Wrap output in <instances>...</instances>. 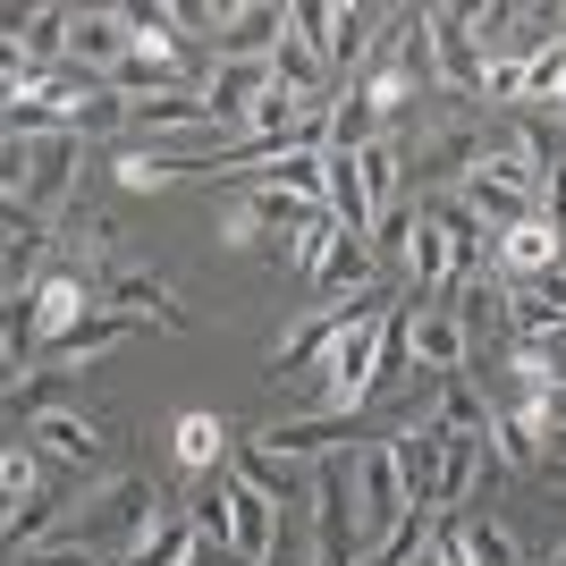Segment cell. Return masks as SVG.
Segmentation results:
<instances>
[{
    "mask_svg": "<svg viewBox=\"0 0 566 566\" xmlns=\"http://www.w3.org/2000/svg\"><path fill=\"white\" fill-rule=\"evenodd\" d=\"M380 322H389V296H364L355 305V322L331 338V347L313 355L322 364V380H313V406L322 415H355V406H373V364H380Z\"/></svg>",
    "mask_w": 566,
    "mask_h": 566,
    "instance_id": "1",
    "label": "cell"
},
{
    "mask_svg": "<svg viewBox=\"0 0 566 566\" xmlns=\"http://www.w3.org/2000/svg\"><path fill=\"white\" fill-rule=\"evenodd\" d=\"M153 524H161V491H153L144 473H111V482L85 499V516H69L60 533H76L85 549H102V558L118 566L127 549L144 542V533H153Z\"/></svg>",
    "mask_w": 566,
    "mask_h": 566,
    "instance_id": "2",
    "label": "cell"
},
{
    "mask_svg": "<svg viewBox=\"0 0 566 566\" xmlns=\"http://www.w3.org/2000/svg\"><path fill=\"white\" fill-rule=\"evenodd\" d=\"M406 516H415V499H406V482H398V465H389V449H380V440H364V449H355V542L380 549ZM364 549H355V558H364Z\"/></svg>",
    "mask_w": 566,
    "mask_h": 566,
    "instance_id": "3",
    "label": "cell"
},
{
    "mask_svg": "<svg viewBox=\"0 0 566 566\" xmlns=\"http://www.w3.org/2000/svg\"><path fill=\"white\" fill-rule=\"evenodd\" d=\"M94 305H102V296H94V280H85V271H69V262L34 271V280H25V331H34V355H51Z\"/></svg>",
    "mask_w": 566,
    "mask_h": 566,
    "instance_id": "4",
    "label": "cell"
},
{
    "mask_svg": "<svg viewBox=\"0 0 566 566\" xmlns=\"http://www.w3.org/2000/svg\"><path fill=\"white\" fill-rule=\"evenodd\" d=\"M313 558H338V566H355V449L347 457H322L313 465Z\"/></svg>",
    "mask_w": 566,
    "mask_h": 566,
    "instance_id": "5",
    "label": "cell"
},
{
    "mask_svg": "<svg viewBox=\"0 0 566 566\" xmlns=\"http://www.w3.org/2000/svg\"><path fill=\"white\" fill-rule=\"evenodd\" d=\"M25 440L43 465H69V473H102L111 465V423L85 415V406H51V415H25Z\"/></svg>",
    "mask_w": 566,
    "mask_h": 566,
    "instance_id": "6",
    "label": "cell"
},
{
    "mask_svg": "<svg viewBox=\"0 0 566 566\" xmlns=\"http://www.w3.org/2000/svg\"><path fill=\"white\" fill-rule=\"evenodd\" d=\"M313 220H322V212L296 203L287 187H245V195H237V212L220 220V237H229V245H262V237H305Z\"/></svg>",
    "mask_w": 566,
    "mask_h": 566,
    "instance_id": "7",
    "label": "cell"
},
{
    "mask_svg": "<svg viewBox=\"0 0 566 566\" xmlns=\"http://www.w3.org/2000/svg\"><path fill=\"white\" fill-rule=\"evenodd\" d=\"M406 355H415V373H465L473 364V338H465V322H457L449 305H423V313H406Z\"/></svg>",
    "mask_w": 566,
    "mask_h": 566,
    "instance_id": "8",
    "label": "cell"
},
{
    "mask_svg": "<svg viewBox=\"0 0 566 566\" xmlns=\"http://www.w3.org/2000/svg\"><path fill=\"white\" fill-rule=\"evenodd\" d=\"M254 449H271L280 465H305V457H347L355 449V415H313V423H271V431H245Z\"/></svg>",
    "mask_w": 566,
    "mask_h": 566,
    "instance_id": "9",
    "label": "cell"
},
{
    "mask_svg": "<svg viewBox=\"0 0 566 566\" xmlns=\"http://www.w3.org/2000/svg\"><path fill=\"white\" fill-rule=\"evenodd\" d=\"M127 127H136V136H153V153H161V136H229V127H220L212 118V102L195 94H153V102H127Z\"/></svg>",
    "mask_w": 566,
    "mask_h": 566,
    "instance_id": "10",
    "label": "cell"
},
{
    "mask_svg": "<svg viewBox=\"0 0 566 566\" xmlns=\"http://www.w3.org/2000/svg\"><path fill=\"white\" fill-rule=\"evenodd\" d=\"M127 51H136V34H127V9H76V25H69V69L111 76Z\"/></svg>",
    "mask_w": 566,
    "mask_h": 566,
    "instance_id": "11",
    "label": "cell"
},
{
    "mask_svg": "<svg viewBox=\"0 0 566 566\" xmlns=\"http://www.w3.org/2000/svg\"><path fill=\"white\" fill-rule=\"evenodd\" d=\"M102 313H127V322H161V331H187V313H178V296H169V280H153V271H111L102 280Z\"/></svg>",
    "mask_w": 566,
    "mask_h": 566,
    "instance_id": "12",
    "label": "cell"
},
{
    "mask_svg": "<svg viewBox=\"0 0 566 566\" xmlns=\"http://www.w3.org/2000/svg\"><path fill=\"white\" fill-rule=\"evenodd\" d=\"M380 449H389V465H398L406 499H415V507H431V491H440V449H449V431L423 415V423H406L398 440H380Z\"/></svg>",
    "mask_w": 566,
    "mask_h": 566,
    "instance_id": "13",
    "label": "cell"
},
{
    "mask_svg": "<svg viewBox=\"0 0 566 566\" xmlns=\"http://www.w3.org/2000/svg\"><path fill=\"white\" fill-rule=\"evenodd\" d=\"M280 43H287V9H280V0L220 9V60H271Z\"/></svg>",
    "mask_w": 566,
    "mask_h": 566,
    "instance_id": "14",
    "label": "cell"
},
{
    "mask_svg": "<svg viewBox=\"0 0 566 566\" xmlns=\"http://www.w3.org/2000/svg\"><path fill=\"white\" fill-rule=\"evenodd\" d=\"M271 542H280V507L229 473V558L237 566H262V558H271Z\"/></svg>",
    "mask_w": 566,
    "mask_h": 566,
    "instance_id": "15",
    "label": "cell"
},
{
    "mask_svg": "<svg viewBox=\"0 0 566 566\" xmlns=\"http://www.w3.org/2000/svg\"><path fill=\"white\" fill-rule=\"evenodd\" d=\"M355 178H364V203H373V229L389 212H406V144L398 136H373L355 153Z\"/></svg>",
    "mask_w": 566,
    "mask_h": 566,
    "instance_id": "16",
    "label": "cell"
},
{
    "mask_svg": "<svg viewBox=\"0 0 566 566\" xmlns=\"http://www.w3.org/2000/svg\"><path fill=\"white\" fill-rule=\"evenodd\" d=\"M229 473L245 482V491H262L271 507H280V516H287V507H296V499L313 491V482H305V465H280V457H271V449H254V440H229Z\"/></svg>",
    "mask_w": 566,
    "mask_h": 566,
    "instance_id": "17",
    "label": "cell"
},
{
    "mask_svg": "<svg viewBox=\"0 0 566 566\" xmlns=\"http://www.w3.org/2000/svg\"><path fill=\"white\" fill-rule=\"evenodd\" d=\"M491 473H499L491 440H449V449H440V491H431V516H457V507H465Z\"/></svg>",
    "mask_w": 566,
    "mask_h": 566,
    "instance_id": "18",
    "label": "cell"
},
{
    "mask_svg": "<svg viewBox=\"0 0 566 566\" xmlns=\"http://www.w3.org/2000/svg\"><path fill=\"white\" fill-rule=\"evenodd\" d=\"M406 169H423V178H457V187H465L473 169H482V127H473V118H457V127L423 136L415 153H406Z\"/></svg>",
    "mask_w": 566,
    "mask_h": 566,
    "instance_id": "19",
    "label": "cell"
},
{
    "mask_svg": "<svg viewBox=\"0 0 566 566\" xmlns=\"http://www.w3.org/2000/svg\"><path fill=\"white\" fill-rule=\"evenodd\" d=\"M127 338H136V322H127V313H102V305H94L69 338H60V347L43 355V364H51V373H76V364H102V355L127 347Z\"/></svg>",
    "mask_w": 566,
    "mask_h": 566,
    "instance_id": "20",
    "label": "cell"
},
{
    "mask_svg": "<svg viewBox=\"0 0 566 566\" xmlns=\"http://www.w3.org/2000/svg\"><path fill=\"white\" fill-rule=\"evenodd\" d=\"M262 94H271V60H220V69H212V85H203V102H212V118H220V127H237V118L254 111Z\"/></svg>",
    "mask_w": 566,
    "mask_h": 566,
    "instance_id": "21",
    "label": "cell"
},
{
    "mask_svg": "<svg viewBox=\"0 0 566 566\" xmlns=\"http://www.w3.org/2000/svg\"><path fill=\"white\" fill-rule=\"evenodd\" d=\"M229 440H237V431L220 423V415H203V406L169 423V457H178L187 473H220V465H229Z\"/></svg>",
    "mask_w": 566,
    "mask_h": 566,
    "instance_id": "22",
    "label": "cell"
},
{
    "mask_svg": "<svg viewBox=\"0 0 566 566\" xmlns=\"http://www.w3.org/2000/svg\"><path fill=\"white\" fill-rule=\"evenodd\" d=\"M491 254L507 262L516 280H542V271H558V254H566V245H558V229H549V220L533 212V220H516L507 237H491Z\"/></svg>",
    "mask_w": 566,
    "mask_h": 566,
    "instance_id": "23",
    "label": "cell"
},
{
    "mask_svg": "<svg viewBox=\"0 0 566 566\" xmlns=\"http://www.w3.org/2000/svg\"><path fill=\"white\" fill-rule=\"evenodd\" d=\"M102 85H111V94H127V102H153V94H187V69H178L169 51H127Z\"/></svg>",
    "mask_w": 566,
    "mask_h": 566,
    "instance_id": "24",
    "label": "cell"
},
{
    "mask_svg": "<svg viewBox=\"0 0 566 566\" xmlns=\"http://www.w3.org/2000/svg\"><path fill=\"white\" fill-rule=\"evenodd\" d=\"M313 287L322 296H373V237H331V254H322V271H313Z\"/></svg>",
    "mask_w": 566,
    "mask_h": 566,
    "instance_id": "25",
    "label": "cell"
},
{
    "mask_svg": "<svg viewBox=\"0 0 566 566\" xmlns=\"http://www.w3.org/2000/svg\"><path fill=\"white\" fill-rule=\"evenodd\" d=\"M187 169H203V161H187V153H153V144H136V153H118V161H111V187H118V195H161V187H178Z\"/></svg>",
    "mask_w": 566,
    "mask_h": 566,
    "instance_id": "26",
    "label": "cell"
},
{
    "mask_svg": "<svg viewBox=\"0 0 566 566\" xmlns=\"http://www.w3.org/2000/svg\"><path fill=\"white\" fill-rule=\"evenodd\" d=\"M380 18H389V9H331V43H322V69H364V51H373V34H380Z\"/></svg>",
    "mask_w": 566,
    "mask_h": 566,
    "instance_id": "27",
    "label": "cell"
},
{
    "mask_svg": "<svg viewBox=\"0 0 566 566\" xmlns=\"http://www.w3.org/2000/svg\"><path fill=\"white\" fill-rule=\"evenodd\" d=\"M431 423L449 431V440H491V406H482L473 373H449V380H440V415H431Z\"/></svg>",
    "mask_w": 566,
    "mask_h": 566,
    "instance_id": "28",
    "label": "cell"
},
{
    "mask_svg": "<svg viewBox=\"0 0 566 566\" xmlns=\"http://www.w3.org/2000/svg\"><path fill=\"white\" fill-rule=\"evenodd\" d=\"M355 305H364V296H355ZM355 305H322L313 322H296V331L280 338V355H271V364H280V373H287V364H313V355H322V347H331V338L355 322Z\"/></svg>",
    "mask_w": 566,
    "mask_h": 566,
    "instance_id": "29",
    "label": "cell"
},
{
    "mask_svg": "<svg viewBox=\"0 0 566 566\" xmlns=\"http://www.w3.org/2000/svg\"><path fill=\"white\" fill-rule=\"evenodd\" d=\"M187 549H195V524H187V507H161V524H153V533H144V542L127 549L118 566H187Z\"/></svg>",
    "mask_w": 566,
    "mask_h": 566,
    "instance_id": "30",
    "label": "cell"
},
{
    "mask_svg": "<svg viewBox=\"0 0 566 566\" xmlns=\"http://www.w3.org/2000/svg\"><path fill=\"white\" fill-rule=\"evenodd\" d=\"M507 136H516V153H524V161H533V178H549V169H566V127H558V118L524 111V118H507Z\"/></svg>",
    "mask_w": 566,
    "mask_h": 566,
    "instance_id": "31",
    "label": "cell"
},
{
    "mask_svg": "<svg viewBox=\"0 0 566 566\" xmlns=\"http://www.w3.org/2000/svg\"><path fill=\"white\" fill-rule=\"evenodd\" d=\"M406 380H415V355H406V313L389 305V322H380V364H373V398H398Z\"/></svg>",
    "mask_w": 566,
    "mask_h": 566,
    "instance_id": "32",
    "label": "cell"
},
{
    "mask_svg": "<svg viewBox=\"0 0 566 566\" xmlns=\"http://www.w3.org/2000/svg\"><path fill=\"white\" fill-rule=\"evenodd\" d=\"M127 34H136V51H169V60H178V43H187L169 0H136V9H127Z\"/></svg>",
    "mask_w": 566,
    "mask_h": 566,
    "instance_id": "33",
    "label": "cell"
},
{
    "mask_svg": "<svg viewBox=\"0 0 566 566\" xmlns=\"http://www.w3.org/2000/svg\"><path fill=\"white\" fill-rule=\"evenodd\" d=\"M423 542H431V507H415V516H406L398 533H389V542H380V549H364L355 566H423Z\"/></svg>",
    "mask_w": 566,
    "mask_h": 566,
    "instance_id": "34",
    "label": "cell"
},
{
    "mask_svg": "<svg viewBox=\"0 0 566 566\" xmlns=\"http://www.w3.org/2000/svg\"><path fill=\"white\" fill-rule=\"evenodd\" d=\"M465 558L473 566H524V549H516V533L499 516H465Z\"/></svg>",
    "mask_w": 566,
    "mask_h": 566,
    "instance_id": "35",
    "label": "cell"
},
{
    "mask_svg": "<svg viewBox=\"0 0 566 566\" xmlns=\"http://www.w3.org/2000/svg\"><path fill=\"white\" fill-rule=\"evenodd\" d=\"M0 491L18 499H43V457H34V440H9V449H0Z\"/></svg>",
    "mask_w": 566,
    "mask_h": 566,
    "instance_id": "36",
    "label": "cell"
},
{
    "mask_svg": "<svg viewBox=\"0 0 566 566\" xmlns=\"http://www.w3.org/2000/svg\"><path fill=\"white\" fill-rule=\"evenodd\" d=\"M111 127H127V94H111V85H102V94H85V102H76L69 136L85 144V136H111Z\"/></svg>",
    "mask_w": 566,
    "mask_h": 566,
    "instance_id": "37",
    "label": "cell"
},
{
    "mask_svg": "<svg viewBox=\"0 0 566 566\" xmlns=\"http://www.w3.org/2000/svg\"><path fill=\"white\" fill-rule=\"evenodd\" d=\"M18 566H111V558H102V549H85L76 533H51V542H34Z\"/></svg>",
    "mask_w": 566,
    "mask_h": 566,
    "instance_id": "38",
    "label": "cell"
},
{
    "mask_svg": "<svg viewBox=\"0 0 566 566\" xmlns=\"http://www.w3.org/2000/svg\"><path fill=\"white\" fill-rule=\"evenodd\" d=\"M423 566H473V558H465V516H431Z\"/></svg>",
    "mask_w": 566,
    "mask_h": 566,
    "instance_id": "39",
    "label": "cell"
},
{
    "mask_svg": "<svg viewBox=\"0 0 566 566\" xmlns=\"http://www.w3.org/2000/svg\"><path fill=\"white\" fill-rule=\"evenodd\" d=\"M25 169H34V144L0 127V195H18V203H25Z\"/></svg>",
    "mask_w": 566,
    "mask_h": 566,
    "instance_id": "40",
    "label": "cell"
},
{
    "mask_svg": "<svg viewBox=\"0 0 566 566\" xmlns=\"http://www.w3.org/2000/svg\"><path fill=\"white\" fill-rule=\"evenodd\" d=\"M482 102H524V60H491L482 69Z\"/></svg>",
    "mask_w": 566,
    "mask_h": 566,
    "instance_id": "41",
    "label": "cell"
},
{
    "mask_svg": "<svg viewBox=\"0 0 566 566\" xmlns=\"http://www.w3.org/2000/svg\"><path fill=\"white\" fill-rule=\"evenodd\" d=\"M187 566H237V558H229V542H203V533H195V549H187Z\"/></svg>",
    "mask_w": 566,
    "mask_h": 566,
    "instance_id": "42",
    "label": "cell"
},
{
    "mask_svg": "<svg viewBox=\"0 0 566 566\" xmlns=\"http://www.w3.org/2000/svg\"><path fill=\"white\" fill-rule=\"evenodd\" d=\"M542 465H549V473H566V423H549V431H542Z\"/></svg>",
    "mask_w": 566,
    "mask_h": 566,
    "instance_id": "43",
    "label": "cell"
},
{
    "mask_svg": "<svg viewBox=\"0 0 566 566\" xmlns=\"http://www.w3.org/2000/svg\"><path fill=\"white\" fill-rule=\"evenodd\" d=\"M18 380H25V364L9 355V338H0V389H18Z\"/></svg>",
    "mask_w": 566,
    "mask_h": 566,
    "instance_id": "44",
    "label": "cell"
},
{
    "mask_svg": "<svg viewBox=\"0 0 566 566\" xmlns=\"http://www.w3.org/2000/svg\"><path fill=\"white\" fill-rule=\"evenodd\" d=\"M9 524H18V499L0 491V542H9Z\"/></svg>",
    "mask_w": 566,
    "mask_h": 566,
    "instance_id": "45",
    "label": "cell"
},
{
    "mask_svg": "<svg viewBox=\"0 0 566 566\" xmlns=\"http://www.w3.org/2000/svg\"><path fill=\"white\" fill-rule=\"evenodd\" d=\"M542 566H566V542H558V549H549V558H542Z\"/></svg>",
    "mask_w": 566,
    "mask_h": 566,
    "instance_id": "46",
    "label": "cell"
},
{
    "mask_svg": "<svg viewBox=\"0 0 566 566\" xmlns=\"http://www.w3.org/2000/svg\"><path fill=\"white\" fill-rule=\"evenodd\" d=\"M305 566H338V558H313V549H305Z\"/></svg>",
    "mask_w": 566,
    "mask_h": 566,
    "instance_id": "47",
    "label": "cell"
},
{
    "mask_svg": "<svg viewBox=\"0 0 566 566\" xmlns=\"http://www.w3.org/2000/svg\"><path fill=\"white\" fill-rule=\"evenodd\" d=\"M524 566H542V558H524Z\"/></svg>",
    "mask_w": 566,
    "mask_h": 566,
    "instance_id": "48",
    "label": "cell"
},
{
    "mask_svg": "<svg viewBox=\"0 0 566 566\" xmlns=\"http://www.w3.org/2000/svg\"><path fill=\"white\" fill-rule=\"evenodd\" d=\"M558 482H566V473H558Z\"/></svg>",
    "mask_w": 566,
    "mask_h": 566,
    "instance_id": "49",
    "label": "cell"
},
{
    "mask_svg": "<svg viewBox=\"0 0 566 566\" xmlns=\"http://www.w3.org/2000/svg\"><path fill=\"white\" fill-rule=\"evenodd\" d=\"M558 262H566V254H558Z\"/></svg>",
    "mask_w": 566,
    "mask_h": 566,
    "instance_id": "50",
    "label": "cell"
}]
</instances>
